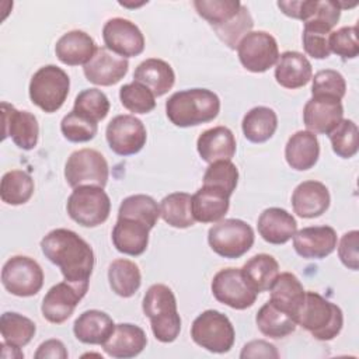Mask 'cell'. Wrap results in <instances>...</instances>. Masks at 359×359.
I'll return each instance as SVG.
<instances>
[{"label":"cell","mask_w":359,"mask_h":359,"mask_svg":"<svg viewBox=\"0 0 359 359\" xmlns=\"http://www.w3.org/2000/svg\"><path fill=\"white\" fill-rule=\"evenodd\" d=\"M73 111L98 123L109 112V100L98 88H86L77 94Z\"/></svg>","instance_id":"cell-43"},{"label":"cell","mask_w":359,"mask_h":359,"mask_svg":"<svg viewBox=\"0 0 359 359\" xmlns=\"http://www.w3.org/2000/svg\"><path fill=\"white\" fill-rule=\"evenodd\" d=\"M191 338L209 352L226 353L234 345L236 332L226 314L217 310H205L194 320Z\"/></svg>","instance_id":"cell-6"},{"label":"cell","mask_w":359,"mask_h":359,"mask_svg":"<svg viewBox=\"0 0 359 359\" xmlns=\"http://www.w3.org/2000/svg\"><path fill=\"white\" fill-rule=\"evenodd\" d=\"M108 282L112 292L121 297H132L140 287L142 273L130 259L118 258L108 266Z\"/></svg>","instance_id":"cell-34"},{"label":"cell","mask_w":359,"mask_h":359,"mask_svg":"<svg viewBox=\"0 0 359 359\" xmlns=\"http://www.w3.org/2000/svg\"><path fill=\"white\" fill-rule=\"evenodd\" d=\"M43 255L59 266L65 280L88 289L94 268V251L91 245L76 231L55 229L41 240Z\"/></svg>","instance_id":"cell-1"},{"label":"cell","mask_w":359,"mask_h":359,"mask_svg":"<svg viewBox=\"0 0 359 359\" xmlns=\"http://www.w3.org/2000/svg\"><path fill=\"white\" fill-rule=\"evenodd\" d=\"M331 29L332 28L323 21H306L302 35L304 52L314 59H327L331 53L328 46Z\"/></svg>","instance_id":"cell-41"},{"label":"cell","mask_w":359,"mask_h":359,"mask_svg":"<svg viewBox=\"0 0 359 359\" xmlns=\"http://www.w3.org/2000/svg\"><path fill=\"white\" fill-rule=\"evenodd\" d=\"M241 3L238 0H195L194 7L196 13L206 20L212 28L220 27L234 18L240 10Z\"/></svg>","instance_id":"cell-40"},{"label":"cell","mask_w":359,"mask_h":359,"mask_svg":"<svg viewBox=\"0 0 359 359\" xmlns=\"http://www.w3.org/2000/svg\"><path fill=\"white\" fill-rule=\"evenodd\" d=\"M133 81L146 86L154 97H161L172 88L175 83V73L165 60L150 57L143 60L135 69Z\"/></svg>","instance_id":"cell-31"},{"label":"cell","mask_w":359,"mask_h":359,"mask_svg":"<svg viewBox=\"0 0 359 359\" xmlns=\"http://www.w3.org/2000/svg\"><path fill=\"white\" fill-rule=\"evenodd\" d=\"M0 332L6 344L22 348L31 342L36 327L28 317L14 311H6L0 317Z\"/></svg>","instance_id":"cell-38"},{"label":"cell","mask_w":359,"mask_h":359,"mask_svg":"<svg viewBox=\"0 0 359 359\" xmlns=\"http://www.w3.org/2000/svg\"><path fill=\"white\" fill-rule=\"evenodd\" d=\"M114 328L112 318L101 310H87L73 324L74 337L88 345H102L111 337Z\"/></svg>","instance_id":"cell-30"},{"label":"cell","mask_w":359,"mask_h":359,"mask_svg":"<svg viewBox=\"0 0 359 359\" xmlns=\"http://www.w3.org/2000/svg\"><path fill=\"white\" fill-rule=\"evenodd\" d=\"M342 119L344 107L334 97H311L303 108L304 126L314 135H330Z\"/></svg>","instance_id":"cell-16"},{"label":"cell","mask_w":359,"mask_h":359,"mask_svg":"<svg viewBox=\"0 0 359 359\" xmlns=\"http://www.w3.org/2000/svg\"><path fill=\"white\" fill-rule=\"evenodd\" d=\"M241 272L247 283L257 293H262L271 289L279 275V264L269 254H257L243 265Z\"/></svg>","instance_id":"cell-33"},{"label":"cell","mask_w":359,"mask_h":359,"mask_svg":"<svg viewBox=\"0 0 359 359\" xmlns=\"http://www.w3.org/2000/svg\"><path fill=\"white\" fill-rule=\"evenodd\" d=\"M142 307L150 320L156 339L163 344L174 342L181 331V317L172 290L163 283L151 285L143 297Z\"/></svg>","instance_id":"cell-3"},{"label":"cell","mask_w":359,"mask_h":359,"mask_svg":"<svg viewBox=\"0 0 359 359\" xmlns=\"http://www.w3.org/2000/svg\"><path fill=\"white\" fill-rule=\"evenodd\" d=\"M108 163L105 157L94 149H80L73 151L65 165V178L72 188L94 185L104 188L108 182Z\"/></svg>","instance_id":"cell-9"},{"label":"cell","mask_w":359,"mask_h":359,"mask_svg":"<svg viewBox=\"0 0 359 359\" xmlns=\"http://www.w3.org/2000/svg\"><path fill=\"white\" fill-rule=\"evenodd\" d=\"M118 217L139 220L151 230L160 217V206L149 195H130L121 202Z\"/></svg>","instance_id":"cell-39"},{"label":"cell","mask_w":359,"mask_h":359,"mask_svg":"<svg viewBox=\"0 0 359 359\" xmlns=\"http://www.w3.org/2000/svg\"><path fill=\"white\" fill-rule=\"evenodd\" d=\"M215 299L236 310H245L251 307L258 293L247 283L240 268L220 269L210 283Z\"/></svg>","instance_id":"cell-12"},{"label":"cell","mask_w":359,"mask_h":359,"mask_svg":"<svg viewBox=\"0 0 359 359\" xmlns=\"http://www.w3.org/2000/svg\"><path fill=\"white\" fill-rule=\"evenodd\" d=\"M254 240L252 227L240 219H222L208 231V243L213 252L229 259L248 252Z\"/></svg>","instance_id":"cell-8"},{"label":"cell","mask_w":359,"mask_h":359,"mask_svg":"<svg viewBox=\"0 0 359 359\" xmlns=\"http://www.w3.org/2000/svg\"><path fill=\"white\" fill-rule=\"evenodd\" d=\"M60 132L65 139L72 143H84L95 137L98 132V123L72 109L67 115L63 116L60 122Z\"/></svg>","instance_id":"cell-46"},{"label":"cell","mask_w":359,"mask_h":359,"mask_svg":"<svg viewBox=\"0 0 359 359\" xmlns=\"http://www.w3.org/2000/svg\"><path fill=\"white\" fill-rule=\"evenodd\" d=\"M238 184V170L231 160H219L210 163L203 174V185L226 192L229 196Z\"/></svg>","instance_id":"cell-42"},{"label":"cell","mask_w":359,"mask_h":359,"mask_svg":"<svg viewBox=\"0 0 359 359\" xmlns=\"http://www.w3.org/2000/svg\"><path fill=\"white\" fill-rule=\"evenodd\" d=\"M1 283L14 296H35L43 286V271L35 259L25 255H14L3 265Z\"/></svg>","instance_id":"cell-10"},{"label":"cell","mask_w":359,"mask_h":359,"mask_svg":"<svg viewBox=\"0 0 359 359\" xmlns=\"http://www.w3.org/2000/svg\"><path fill=\"white\" fill-rule=\"evenodd\" d=\"M297 325L307 330L318 341H331L342 330V310L316 292H306L304 303L297 314Z\"/></svg>","instance_id":"cell-4"},{"label":"cell","mask_w":359,"mask_h":359,"mask_svg":"<svg viewBox=\"0 0 359 359\" xmlns=\"http://www.w3.org/2000/svg\"><path fill=\"white\" fill-rule=\"evenodd\" d=\"M313 77V67L309 59L296 50H286L279 55L275 65V80L285 88H300Z\"/></svg>","instance_id":"cell-25"},{"label":"cell","mask_w":359,"mask_h":359,"mask_svg":"<svg viewBox=\"0 0 359 359\" xmlns=\"http://www.w3.org/2000/svg\"><path fill=\"white\" fill-rule=\"evenodd\" d=\"M67 215L83 227L102 224L111 212V201L104 188L83 185L73 188L66 203Z\"/></svg>","instance_id":"cell-7"},{"label":"cell","mask_w":359,"mask_h":359,"mask_svg":"<svg viewBox=\"0 0 359 359\" xmlns=\"http://www.w3.org/2000/svg\"><path fill=\"white\" fill-rule=\"evenodd\" d=\"M230 208V196L216 188L202 185L192 195V215L195 222L216 223Z\"/></svg>","instance_id":"cell-29"},{"label":"cell","mask_w":359,"mask_h":359,"mask_svg":"<svg viewBox=\"0 0 359 359\" xmlns=\"http://www.w3.org/2000/svg\"><path fill=\"white\" fill-rule=\"evenodd\" d=\"M278 128L276 112L269 107H254L243 118L241 129L245 139L251 143L269 140Z\"/></svg>","instance_id":"cell-32"},{"label":"cell","mask_w":359,"mask_h":359,"mask_svg":"<svg viewBox=\"0 0 359 359\" xmlns=\"http://www.w3.org/2000/svg\"><path fill=\"white\" fill-rule=\"evenodd\" d=\"M109 149L118 156H132L139 153L147 140L143 122L133 115H116L105 129Z\"/></svg>","instance_id":"cell-13"},{"label":"cell","mask_w":359,"mask_h":359,"mask_svg":"<svg viewBox=\"0 0 359 359\" xmlns=\"http://www.w3.org/2000/svg\"><path fill=\"white\" fill-rule=\"evenodd\" d=\"M35 184L32 177L22 170L7 171L1 178L0 198L7 205H24L34 195Z\"/></svg>","instance_id":"cell-37"},{"label":"cell","mask_w":359,"mask_h":359,"mask_svg":"<svg viewBox=\"0 0 359 359\" xmlns=\"http://www.w3.org/2000/svg\"><path fill=\"white\" fill-rule=\"evenodd\" d=\"M236 137L226 126H215L203 130L196 140V150L206 163L231 160L236 154Z\"/></svg>","instance_id":"cell-23"},{"label":"cell","mask_w":359,"mask_h":359,"mask_svg":"<svg viewBox=\"0 0 359 359\" xmlns=\"http://www.w3.org/2000/svg\"><path fill=\"white\" fill-rule=\"evenodd\" d=\"M311 95L318 97H334L337 100H342L346 93V83L344 76L332 69L320 70L311 77Z\"/></svg>","instance_id":"cell-48"},{"label":"cell","mask_w":359,"mask_h":359,"mask_svg":"<svg viewBox=\"0 0 359 359\" xmlns=\"http://www.w3.org/2000/svg\"><path fill=\"white\" fill-rule=\"evenodd\" d=\"M3 139L8 136L22 150H32L38 143L39 125L36 116L28 111H18L8 102H1Z\"/></svg>","instance_id":"cell-17"},{"label":"cell","mask_w":359,"mask_h":359,"mask_svg":"<svg viewBox=\"0 0 359 359\" xmlns=\"http://www.w3.org/2000/svg\"><path fill=\"white\" fill-rule=\"evenodd\" d=\"M105 48L125 59L140 55L144 50V36L139 27L121 17L108 20L102 27Z\"/></svg>","instance_id":"cell-14"},{"label":"cell","mask_w":359,"mask_h":359,"mask_svg":"<svg viewBox=\"0 0 359 359\" xmlns=\"http://www.w3.org/2000/svg\"><path fill=\"white\" fill-rule=\"evenodd\" d=\"M258 233L269 244H286L297 231L296 219L285 209L268 208L258 217Z\"/></svg>","instance_id":"cell-24"},{"label":"cell","mask_w":359,"mask_h":359,"mask_svg":"<svg viewBox=\"0 0 359 359\" xmlns=\"http://www.w3.org/2000/svg\"><path fill=\"white\" fill-rule=\"evenodd\" d=\"M149 231L150 229L139 220L118 217L112 229L114 247L130 257L142 255L149 245Z\"/></svg>","instance_id":"cell-27"},{"label":"cell","mask_w":359,"mask_h":359,"mask_svg":"<svg viewBox=\"0 0 359 359\" xmlns=\"http://www.w3.org/2000/svg\"><path fill=\"white\" fill-rule=\"evenodd\" d=\"M269 292V302L296 320L306 299V290L297 276L290 272H283L278 275Z\"/></svg>","instance_id":"cell-26"},{"label":"cell","mask_w":359,"mask_h":359,"mask_svg":"<svg viewBox=\"0 0 359 359\" xmlns=\"http://www.w3.org/2000/svg\"><path fill=\"white\" fill-rule=\"evenodd\" d=\"M330 50L342 59H355L359 53V42H358V28L352 27H341L337 31H332L328 38Z\"/></svg>","instance_id":"cell-49"},{"label":"cell","mask_w":359,"mask_h":359,"mask_svg":"<svg viewBox=\"0 0 359 359\" xmlns=\"http://www.w3.org/2000/svg\"><path fill=\"white\" fill-rule=\"evenodd\" d=\"M254 25L252 17L245 6H241L240 13L231 18L229 22L215 27L216 35L230 48V49H237L238 42L243 39L244 35L251 32V28Z\"/></svg>","instance_id":"cell-47"},{"label":"cell","mask_w":359,"mask_h":359,"mask_svg":"<svg viewBox=\"0 0 359 359\" xmlns=\"http://www.w3.org/2000/svg\"><path fill=\"white\" fill-rule=\"evenodd\" d=\"M358 241H359V231L351 230L341 237L338 245V257L341 262L352 271H358L359 268V257H358Z\"/></svg>","instance_id":"cell-50"},{"label":"cell","mask_w":359,"mask_h":359,"mask_svg":"<svg viewBox=\"0 0 359 359\" xmlns=\"http://www.w3.org/2000/svg\"><path fill=\"white\" fill-rule=\"evenodd\" d=\"M237 55L244 69L264 73L273 67L279 59L278 42L265 31H251L238 42Z\"/></svg>","instance_id":"cell-11"},{"label":"cell","mask_w":359,"mask_h":359,"mask_svg":"<svg viewBox=\"0 0 359 359\" xmlns=\"http://www.w3.org/2000/svg\"><path fill=\"white\" fill-rule=\"evenodd\" d=\"M332 150L342 158H351L359 149L358 126L351 119H342L337 128L328 135Z\"/></svg>","instance_id":"cell-45"},{"label":"cell","mask_w":359,"mask_h":359,"mask_svg":"<svg viewBox=\"0 0 359 359\" xmlns=\"http://www.w3.org/2000/svg\"><path fill=\"white\" fill-rule=\"evenodd\" d=\"M241 359H252V358H268V359H278L279 352L275 348V345L269 344L268 341L264 339H254L247 342L241 352H240Z\"/></svg>","instance_id":"cell-51"},{"label":"cell","mask_w":359,"mask_h":359,"mask_svg":"<svg viewBox=\"0 0 359 359\" xmlns=\"http://www.w3.org/2000/svg\"><path fill=\"white\" fill-rule=\"evenodd\" d=\"M88 289L73 285L67 280L53 285L45 294L41 311L45 320L52 324L65 323L74 311Z\"/></svg>","instance_id":"cell-15"},{"label":"cell","mask_w":359,"mask_h":359,"mask_svg":"<svg viewBox=\"0 0 359 359\" xmlns=\"http://www.w3.org/2000/svg\"><path fill=\"white\" fill-rule=\"evenodd\" d=\"M128 59L115 55L105 46L97 48L93 59L84 65L83 72L86 79L95 86H114L121 81L128 73Z\"/></svg>","instance_id":"cell-18"},{"label":"cell","mask_w":359,"mask_h":359,"mask_svg":"<svg viewBox=\"0 0 359 359\" xmlns=\"http://www.w3.org/2000/svg\"><path fill=\"white\" fill-rule=\"evenodd\" d=\"M320 157V143L314 133L309 130H297L285 146V158L290 168L306 171L316 165Z\"/></svg>","instance_id":"cell-28"},{"label":"cell","mask_w":359,"mask_h":359,"mask_svg":"<svg viewBox=\"0 0 359 359\" xmlns=\"http://www.w3.org/2000/svg\"><path fill=\"white\" fill-rule=\"evenodd\" d=\"M67 349L59 339H48L42 342L34 355L35 359H67Z\"/></svg>","instance_id":"cell-53"},{"label":"cell","mask_w":359,"mask_h":359,"mask_svg":"<svg viewBox=\"0 0 359 359\" xmlns=\"http://www.w3.org/2000/svg\"><path fill=\"white\" fill-rule=\"evenodd\" d=\"M119 100L123 108L133 114H147L156 107L154 94L137 81L123 84L119 88Z\"/></svg>","instance_id":"cell-44"},{"label":"cell","mask_w":359,"mask_h":359,"mask_svg":"<svg viewBox=\"0 0 359 359\" xmlns=\"http://www.w3.org/2000/svg\"><path fill=\"white\" fill-rule=\"evenodd\" d=\"M147 345V337L143 328L130 323L116 324L111 337L102 344L105 353L116 359L137 356Z\"/></svg>","instance_id":"cell-20"},{"label":"cell","mask_w":359,"mask_h":359,"mask_svg":"<svg viewBox=\"0 0 359 359\" xmlns=\"http://www.w3.org/2000/svg\"><path fill=\"white\" fill-rule=\"evenodd\" d=\"M330 201L328 188L320 181H303L292 194L293 212L303 219H314L325 213Z\"/></svg>","instance_id":"cell-21"},{"label":"cell","mask_w":359,"mask_h":359,"mask_svg":"<svg viewBox=\"0 0 359 359\" xmlns=\"http://www.w3.org/2000/svg\"><path fill=\"white\" fill-rule=\"evenodd\" d=\"M278 7L280 8V11H282L285 15L306 22V21L311 17V14H313L314 0L278 1Z\"/></svg>","instance_id":"cell-52"},{"label":"cell","mask_w":359,"mask_h":359,"mask_svg":"<svg viewBox=\"0 0 359 359\" xmlns=\"http://www.w3.org/2000/svg\"><path fill=\"white\" fill-rule=\"evenodd\" d=\"M294 251L306 259H321L337 248V231L331 226L304 227L294 233Z\"/></svg>","instance_id":"cell-19"},{"label":"cell","mask_w":359,"mask_h":359,"mask_svg":"<svg viewBox=\"0 0 359 359\" xmlns=\"http://www.w3.org/2000/svg\"><path fill=\"white\" fill-rule=\"evenodd\" d=\"M160 216L175 229H187L195 224L192 215V196L187 192H172L160 202Z\"/></svg>","instance_id":"cell-36"},{"label":"cell","mask_w":359,"mask_h":359,"mask_svg":"<svg viewBox=\"0 0 359 359\" xmlns=\"http://www.w3.org/2000/svg\"><path fill=\"white\" fill-rule=\"evenodd\" d=\"M97 52L94 39L84 31L73 29L63 34L56 45L55 53L57 59L67 66L87 65Z\"/></svg>","instance_id":"cell-22"},{"label":"cell","mask_w":359,"mask_h":359,"mask_svg":"<svg viewBox=\"0 0 359 359\" xmlns=\"http://www.w3.org/2000/svg\"><path fill=\"white\" fill-rule=\"evenodd\" d=\"M220 111L217 94L208 88H189L174 93L165 102V114L180 128L196 126L213 121Z\"/></svg>","instance_id":"cell-2"},{"label":"cell","mask_w":359,"mask_h":359,"mask_svg":"<svg viewBox=\"0 0 359 359\" xmlns=\"http://www.w3.org/2000/svg\"><path fill=\"white\" fill-rule=\"evenodd\" d=\"M255 323L262 335L273 339L287 337L297 327V323L292 316L275 307L269 300L258 310Z\"/></svg>","instance_id":"cell-35"},{"label":"cell","mask_w":359,"mask_h":359,"mask_svg":"<svg viewBox=\"0 0 359 359\" xmlns=\"http://www.w3.org/2000/svg\"><path fill=\"white\" fill-rule=\"evenodd\" d=\"M70 88V79L67 73L55 66L46 65L39 67L29 81V98L32 104L43 112L52 114L62 108Z\"/></svg>","instance_id":"cell-5"}]
</instances>
